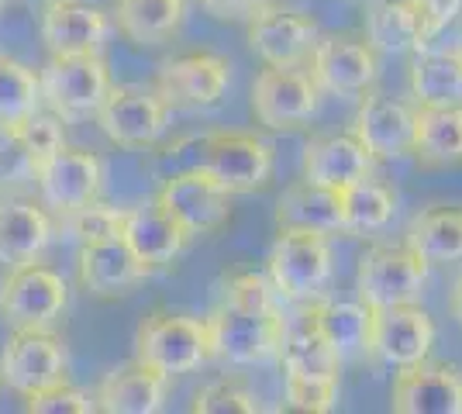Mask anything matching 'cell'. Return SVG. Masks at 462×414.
I'll return each instance as SVG.
<instances>
[{"instance_id":"obj_22","label":"cell","mask_w":462,"mask_h":414,"mask_svg":"<svg viewBox=\"0 0 462 414\" xmlns=\"http://www.w3.org/2000/svg\"><path fill=\"white\" fill-rule=\"evenodd\" d=\"M411 152L424 170L462 166V104H418Z\"/></svg>"},{"instance_id":"obj_10","label":"cell","mask_w":462,"mask_h":414,"mask_svg":"<svg viewBox=\"0 0 462 414\" xmlns=\"http://www.w3.org/2000/svg\"><path fill=\"white\" fill-rule=\"evenodd\" d=\"M66 380V349L49 328H14L0 353V383L32 397Z\"/></svg>"},{"instance_id":"obj_30","label":"cell","mask_w":462,"mask_h":414,"mask_svg":"<svg viewBox=\"0 0 462 414\" xmlns=\"http://www.w3.org/2000/svg\"><path fill=\"white\" fill-rule=\"evenodd\" d=\"M411 94L418 104H462V49H418L411 66Z\"/></svg>"},{"instance_id":"obj_39","label":"cell","mask_w":462,"mask_h":414,"mask_svg":"<svg viewBox=\"0 0 462 414\" xmlns=\"http://www.w3.org/2000/svg\"><path fill=\"white\" fill-rule=\"evenodd\" d=\"M221 300L238 308V311H252V315H273L276 308V287L270 283V276L263 273H235L225 280Z\"/></svg>"},{"instance_id":"obj_41","label":"cell","mask_w":462,"mask_h":414,"mask_svg":"<svg viewBox=\"0 0 462 414\" xmlns=\"http://www.w3.org/2000/svg\"><path fill=\"white\" fill-rule=\"evenodd\" d=\"M28 404H24V411L32 414H90L97 411V400L77 391V387H69L66 380L56 383V387H49V391H42V394H32L24 397Z\"/></svg>"},{"instance_id":"obj_16","label":"cell","mask_w":462,"mask_h":414,"mask_svg":"<svg viewBox=\"0 0 462 414\" xmlns=\"http://www.w3.org/2000/svg\"><path fill=\"white\" fill-rule=\"evenodd\" d=\"M35 179H39V194L45 207H52L56 215H66L79 204L97 200L100 179H104V162L87 149L62 145L52 156L42 159Z\"/></svg>"},{"instance_id":"obj_14","label":"cell","mask_w":462,"mask_h":414,"mask_svg":"<svg viewBox=\"0 0 462 414\" xmlns=\"http://www.w3.org/2000/svg\"><path fill=\"white\" fill-rule=\"evenodd\" d=\"M318 39H321L318 21L300 11L273 7L266 0L249 18V49L266 66H304Z\"/></svg>"},{"instance_id":"obj_34","label":"cell","mask_w":462,"mask_h":414,"mask_svg":"<svg viewBox=\"0 0 462 414\" xmlns=\"http://www.w3.org/2000/svg\"><path fill=\"white\" fill-rule=\"evenodd\" d=\"M39 77L24 62L0 56V124H14L39 111Z\"/></svg>"},{"instance_id":"obj_35","label":"cell","mask_w":462,"mask_h":414,"mask_svg":"<svg viewBox=\"0 0 462 414\" xmlns=\"http://www.w3.org/2000/svg\"><path fill=\"white\" fill-rule=\"evenodd\" d=\"M121 225H125V211L111 207V204H100V200L79 204L73 211L59 215V228L69 238H77L79 245L83 242H97V238L121 235Z\"/></svg>"},{"instance_id":"obj_32","label":"cell","mask_w":462,"mask_h":414,"mask_svg":"<svg viewBox=\"0 0 462 414\" xmlns=\"http://www.w3.org/2000/svg\"><path fill=\"white\" fill-rule=\"evenodd\" d=\"M366 41L376 52H407V49H424L421 21L414 14L411 0H383L369 11Z\"/></svg>"},{"instance_id":"obj_26","label":"cell","mask_w":462,"mask_h":414,"mask_svg":"<svg viewBox=\"0 0 462 414\" xmlns=\"http://www.w3.org/2000/svg\"><path fill=\"white\" fill-rule=\"evenodd\" d=\"M276 228H314V232H342V200L338 190L297 179L276 200Z\"/></svg>"},{"instance_id":"obj_27","label":"cell","mask_w":462,"mask_h":414,"mask_svg":"<svg viewBox=\"0 0 462 414\" xmlns=\"http://www.w3.org/2000/svg\"><path fill=\"white\" fill-rule=\"evenodd\" d=\"M304 315L314 321V328L328 338V345L342 359V366L352 359L369 355V308L359 304H335V300H310Z\"/></svg>"},{"instance_id":"obj_12","label":"cell","mask_w":462,"mask_h":414,"mask_svg":"<svg viewBox=\"0 0 462 414\" xmlns=\"http://www.w3.org/2000/svg\"><path fill=\"white\" fill-rule=\"evenodd\" d=\"M231 87V62L217 52H187L159 66L155 94L180 111H204L221 104Z\"/></svg>"},{"instance_id":"obj_38","label":"cell","mask_w":462,"mask_h":414,"mask_svg":"<svg viewBox=\"0 0 462 414\" xmlns=\"http://www.w3.org/2000/svg\"><path fill=\"white\" fill-rule=\"evenodd\" d=\"M39 173V159L14 124H0V190L21 187Z\"/></svg>"},{"instance_id":"obj_15","label":"cell","mask_w":462,"mask_h":414,"mask_svg":"<svg viewBox=\"0 0 462 414\" xmlns=\"http://www.w3.org/2000/svg\"><path fill=\"white\" fill-rule=\"evenodd\" d=\"M310 79L318 83V90L335 94V97H356L366 94L369 87L380 79V60L376 49L363 39H348V35H328L318 39L310 52Z\"/></svg>"},{"instance_id":"obj_8","label":"cell","mask_w":462,"mask_h":414,"mask_svg":"<svg viewBox=\"0 0 462 414\" xmlns=\"http://www.w3.org/2000/svg\"><path fill=\"white\" fill-rule=\"evenodd\" d=\"M155 204L187 232V238L214 235L231 217V194L200 170H180L162 179Z\"/></svg>"},{"instance_id":"obj_25","label":"cell","mask_w":462,"mask_h":414,"mask_svg":"<svg viewBox=\"0 0 462 414\" xmlns=\"http://www.w3.org/2000/svg\"><path fill=\"white\" fill-rule=\"evenodd\" d=\"M52 242V221L32 200L0 198V266H28Z\"/></svg>"},{"instance_id":"obj_45","label":"cell","mask_w":462,"mask_h":414,"mask_svg":"<svg viewBox=\"0 0 462 414\" xmlns=\"http://www.w3.org/2000/svg\"><path fill=\"white\" fill-rule=\"evenodd\" d=\"M4 4H7V0H0V7H4Z\"/></svg>"},{"instance_id":"obj_2","label":"cell","mask_w":462,"mask_h":414,"mask_svg":"<svg viewBox=\"0 0 462 414\" xmlns=\"http://www.w3.org/2000/svg\"><path fill=\"white\" fill-rule=\"evenodd\" d=\"M135 359L159 370L162 376H180L204 366L211 359L204 317L176 315L162 308L145 315L135 332Z\"/></svg>"},{"instance_id":"obj_7","label":"cell","mask_w":462,"mask_h":414,"mask_svg":"<svg viewBox=\"0 0 462 414\" xmlns=\"http://www.w3.org/2000/svg\"><path fill=\"white\" fill-rule=\"evenodd\" d=\"M428 280V262H424L411 245H369L359 259L356 273V290L366 308H383V304H407L418 300Z\"/></svg>"},{"instance_id":"obj_9","label":"cell","mask_w":462,"mask_h":414,"mask_svg":"<svg viewBox=\"0 0 462 414\" xmlns=\"http://www.w3.org/2000/svg\"><path fill=\"white\" fill-rule=\"evenodd\" d=\"M100 132L111 138L115 145L125 149H145L166 135L170 124V104L145 87H111L100 107L94 111Z\"/></svg>"},{"instance_id":"obj_1","label":"cell","mask_w":462,"mask_h":414,"mask_svg":"<svg viewBox=\"0 0 462 414\" xmlns=\"http://www.w3.org/2000/svg\"><path fill=\"white\" fill-rule=\"evenodd\" d=\"M180 170H200L231 198L255 194L273 179V145L249 132H204L176 142L166 152Z\"/></svg>"},{"instance_id":"obj_5","label":"cell","mask_w":462,"mask_h":414,"mask_svg":"<svg viewBox=\"0 0 462 414\" xmlns=\"http://www.w3.org/2000/svg\"><path fill=\"white\" fill-rule=\"evenodd\" d=\"M321 90L304 66H266L252 83V115L263 128L293 132L318 111Z\"/></svg>"},{"instance_id":"obj_18","label":"cell","mask_w":462,"mask_h":414,"mask_svg":"<svg viewBox=\"0 0 462 414\" xmlns=\"http://www.w3.org/2000/svg\"><path fill=\"white\" fill-rule=\"evenodd\" d=\"M352 135L366 145L376 162L407 156L414 145V107H407L404 100L376 94L369 87L352 121Z\"/></svg>"},{"instance_id":"obj_4","label":"cell","mask_w":462,"mask_h":414,"mask_svg":"<svg viewBox=\"0 0 462 414\" xmlns=\"http://www.w3.org/2000/svg\"><path fill=\"white\" fill-rule=\"evenodd\" d=\"M204 325H208L211 359H221L228 366H255L280 355L283 332H287L280 311L252 315V311L231 308L225 300H217V308L204 317Z\"/></svg>"},{"instance_id":"obj_21","label":"cell","mask_w":462,"mask_h":414,"mask_svg":"<svg viewBox=\"0 0 462 414\" xmlns=\"http://www.w3.org/2000/svg\"><path fill=\"white\" fill-rule=\"evenodd\" d=\"M300 166H304V179L328 190H346L376 173V159L369 156V149L352 132L310 138Z\"/></svg>"},{"instance_id":"obj_17","label":"cell","mask_w":462,"mask_h":414,"mask_svg":"<svg viewBox=\"0 0 462 414\" xmlns=\"http://www.w3.org/2000/svg\"><path fill=\"white\" fill-rule=\"evenodd\" d=\"M397 414H462V373L448 363H411L401 366L390 391Z\"/></svg>"},{"instance_id":"obj_29","label":"cell","mask_w":462,"mask_h":414,"mask_svg":"<svg viewBox=\"0 0 462 414\" xmlns=\"http://www.w3.org/2000/svg\"><path fill=\"white\" fill-rule=\"evenodd\" d=\"M418 256L431 262H452L462 259V207H431L411 221L404 235Z\"/></svg>"},{"instance_id":"obj_23","label":"cell","mask_w":462,"mask_h":414,"mask_svg":"<svg viewBox=\"0 0 462 414\" xmlns=\"http://www.w3.org/2000/svg\"><path fill=\"white\" fill-rule=\"evenodd\" d=\"M166 380L159 370L145 366V363H125L115 366L111 373L100 380L97 387V411L107 414H152L162 408V397H166Z\"/></svg>"},{"instance_id":"obj_11","label":"cell","mask_w":462,"mask_h":414,"mask_svg":"<svg viewBox=\"0 0 462 414\" xmlns=\"http://www.w3.org/2000/svg\"><path fill=\"white\" fill-rule=\"evenodd\" d=\"M431 345H435L431 315L418 308L414 300L369 308V355L376 363L401 370V366L428 359Z\"/></svg>"},{"instance_id":"obj_46","label":"cell","mask_w":462,"mask_h":414,"mask_svg":"<svg viewBox=\"0 0 462 414\" xmlns=\"http://www.w3.org/2000/svg\"><path fill=\"white\" fill-rule=\"evenodd\" d=\"M49 4H52V0H49Z\"/></svg>"},{"instance_id":"obj_6","label":"cell","mask_w":462,"mask_h":414,"mask_svg":"<svg viewBox=\"0 0 462 414\" xmlns=\"http://www.w3.org/2000/svg\"><path fill=\"white\" fill-rule=\"evenodd\" d=\"M107 90L111 77L100 56H52V62L39 73L42 100L62 121L94 115Z\"/></svg>"},{"instance_id":"obj_44","label":"cell","mask_w":462,"mask_h":414,"mask_svg":"<svg viewBox=\"0 0 462 414\" xmlns=\"http://www.w3.org/2000/svg\"><path fill=\"white\" fill-rule=\"evenodd\" d=\"M452 317L462 325V276L456 280V290H452Z\"/></svg>"},{"instance_id":"obj_36","label":"cell","mask_w":462,"mask_h":414,"mask_svg":"<svg viewBox=\"0 0 462 414\" xmlns=\"http://www.w3.org/2000/svg\"><path fill=\"white\" fill-rule=\"evenodd\" d=\"M190 411L193 414H259L263 404H259L255 391H249L242 380L225 376V380H214V383L200 387L193 394Z\"/></svg>"},{"instance_id":"obj_43","label":"cell","mask_w":462,"mask_h":414,"mask_svg":"<svg viewBox=\"0 0 462 414\" xmlns=\"http://www.w3.org/2000/svg\"><path fill=\"white\" fill-rule=\"evenodd\" d=\"M214 18H242V14H252L263 0H200Z\"/></svg>"},{"instance_id":"obj_28","label":"cell","mask_w":462,"mask_h":414,"mask_svg":"<svg viewBox=\"0 0 462 414\" xmlns=\"http://www.w3.org/2000/svg\"><path fill=\"white\" fill-rule=\"evenodd\" d=\"M117 32L135 45H159L173 39L187 21V0H117Z\"/></svg>"},{"instance_id":"obj_24","label":"cell","mask_w":462,"mask_h":414,"mask_svg":"<svg viewBox=\"0 0 462 414\" xmlns=\"http://www.w3.org/2000/svg\"><path fill=\"white\" fill-rule=\"evenodd\" d=\"M121 238L132 245V253H135L149 270L170 266V262L183 253V245H187V232H183L155 200L125 211Z\"/></svg>"},{"instance_id":"obj_37","label":"cell","mask_w":462,"mask_h":414,"mask_svg":"<svg viewBox=\"0 0 462 414\" xmlns=\"http://www.w3.org/2000/svg\"><path fill=\"white\" fill-rule=\"evenodd\" d=\"M287 408L290 411L328 414L338 404V376H304L287 370Z\"/></svg>"},{"instance_id":"obj_19","label":"cell","mask_w":462,"mask_h":414,"mask_svg":"<svg viewBox=\"0 0 462 414\" xmlns=\"http://www.w3.org/2000/svg\"><path fill=\"white\" fill-rule=\"evenodd\" d=\"M149 276V266L121 235L79 245V283L94 297H121Z\"/></svg>"},{"instance_id":"obj_42","label":"cell","mask_w":462,"mask_h":414,"mask_svg":"<svg viewBox=\"0 0 462 414\" xmlns=\"http://www.w3.org/2000/svg\"><path fill=\"white\" fill-rule=\"evenodd\" d=\"M411 7H414L418 21H421V39L428 45L448 21L459 14L462 0H411Z\"/></svg>"},{"instance_id":"obj_3","label":"cell","mask_w":462,"mask_h":414,"mask_svg":"<svg viewBox=\"0 0 462 414\" xmlns=\"http://www.w3.org/2000/svg\"><path fill=\"white\" fill-rule=\"evenodd\" d=\"M331 280V242L314 228H280L270 249V283L283 300H318Z\"/></svg>"},{"instance_id":"obj_33","label":"cell","mask_w":462,"mask_h":414,"mask_svg":"<svg viewBox=\"0 0 462 414\" xmlns=\"http://www.w3.org/2000/svg\"><path fill=\"white\" fill-rule=\"evenodd\" d=\"M280 359L283 370L304 376H338L342 373V359L328 345V338L314 328L308 315H300V325L293 332H283V345H280Z\"/></svg>"},{"instance_id":"obj_13","label":"cell","mask_w":462,"mask_h":414,"mask_svg":"<svg viewBox=\"0 0 462 414\" xmlns=\"http://www.w3.org/2000/svg\"><path fill=\"white\" fill-rule=\"evenodd\" d=\"M62 311L66 280L49 266H14L0 287V315L11 328H52Z\"/></svg>"},{"instance_id":"obj_40","label":"cell","mask_w":462,"mask_h":414,"mask_svg":"<svg viewBox=\"0 0 462 414\" xmlns=\"http://www.w3.org/2000/svg\"><path fill=\"white\" fill-rule=\"evenodd\" d=\"M14 128L21 132V138L28 142V149L35 152V159H45L52 156L56 149H62L66 145V132H62V118L59 115H42V111H32L28 118L14 121Z\"/></svg>"},{"instance_id":"obj_20","label":"cell","mask_w":462,"mask_h":414,"mask_svg":"<svg viewBox=\"0 0 462 414\" xmlns=\"http://www.w3.org/2000/svg\"><path fill=\"white\" fill-rule=\"evenodd\" d=\"M107 35V14L77 0H52L42 14V41L52 56H100Z\"/></svg>"},{"instance_id":"obj_31","label":"cell","mask_w":462,"mask_h":414,"mask_svg":"<svg viewBox=\"0 0 462 414\" xmlns=\"http://www.w3.org/2000/svg\"><path fill=\"white\" fill-rule=\"evenodd\" d=\"M338 200H342V232H380L397 211L393 187L373 177L338 190Z\"/></svg>"}]
</instances>
